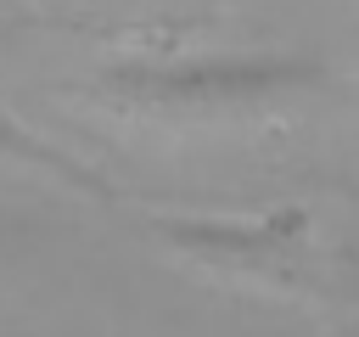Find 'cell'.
<instances>
[{
  "instance_id": "cell-1",
  "label": "cell",
  "mask_w": 359,
  "mask_h": 337,
  "mask_svg": "<svg viewBox=\"0 0 359 337\" xmlns=\"http://www.w3.org/2000/svg\"><path fill=\"white\" fill-rule=\"evenodd\" d=\"M325 73L292 56H213V62H135L101 73L90 90L123 118H219L286 90H314Z\"/></svg>"
},
{
  "instance_id": "cell-3",
  "label": "cell",
  "mask_w": 359,
  "mask_h": 337,
  "mask_svg": "<svg viewBox=\"0 0 359 337\" xmlns=\"http://www.w3.org/2000/svg\"><path fill=\"white\" fill-rule=\"evenodd\" d=\"M0 180H50L62 191H79V197H95V202H118V185L112 180H101L67 146H50L28 124H17L6 107H0Z\"/></svg>"
},
{
  "instance_id": "cell-2",
  "label": "cell",
  "mask_w": 359,
  "mask_h": 337,
  "mask_svg": "<svg viewBox=\"0 0 359 337\" xmlns=\"http://www.w3.org/2000/svg\"><path fill=\"white\" fill-rule=\"evenodd\" d=\"M157 236L185 264H202L213 281H230L241 292L309 303L325 286V253L314 247L309 213H269V219H168V213H157Z\"/></svg>"
}]
</instances>
